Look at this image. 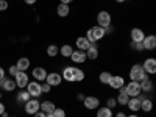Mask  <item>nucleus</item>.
<instances>
[{
    "label": "nucleus",
    "mask_w": 156,
    "mask_h": 117,
    "mask_svg": "<svg viewBox=\"0 0 156 117\" xmlns=\"http://www.w3.org/2000/svg\"><path fill=\"white\" fill-rule=\"evenodd\" d=\"M105 28L98 27V25H94V27H90L87 31H86V37L90 44H97L98 41H101L103 37H105Z\"/></svg>",
    "instance_id": "nucleus-1"
},
{
    "label": "nucleus",
    "mask_w": 156,
    "mask_h": 117,
    "mask_svg": "<svg viewBox=\"0 0 156 117\" xmlns=\"http://www.w3.org/2000/svg\"><path fill=\"white\" fill-rule=\"evenodd\" d=\"M128 76H129V80H131V81H140L142 78L147 76V73H145L144 69H142V64H133V66L129 67Z\"/></svg>",
    "instance_id": "nucleus-2"
},
{
    "label": "nucleus",
    "mask_w": 156,
    "mask_h": 117,
    "mask_svg": "<svg viewBox=\"0 0 156 117\" xmlns=\"http://www.w3.org/2000/svg\"><path fill=\"white\" fill-rule=\"evenodd\" d=\"M112 23V16H111V12L106 11V9H101L97 12V25L101 28H106L109 27V25Z\"/></svg>",
    "instance_id": "nucleus-3"
},
{
    "label": "nucleus",
    "mask_w": 156,
    "mask_h": 117,
    "mask_svg": "<svg viewBox=\"0 0 156 117\" xmlns=\"http://www.w3.org/2000/svg\"><path fill=\"white\" fill-rule=\"evenodd\" d=\"M123 90H125V94H126L128 97H137V95L142 94L139 81H131V80H129L128 83H125Z\"/></svg>",
    "instance_id": "nucleus-4"
},
{
    "label": "nucleus",
    "mask_w": 156,
    "mask_h": 117,
    "mask_svg": "<svg viewBox=\"0 0 156 117\" xmlns=\"http://www.w3.org/2000/svg\"><path fill=\"white\" fill-rule=\"evenodd\" d=\"M45 81H47V84H50L51 87H59V86L62 84V76H61V73H58V72H50V73H47Z\"/></svg>",
    "instance_id": "nucleus-5"
},
{
    "label": "nucleus",
    "mask_w": 156,
    "mask_h": 117,
    "mask_svg": "<svg viewBox=\"0 0 156 117\" xmlns=\"http://www.w3.org/2000/svg\"><path fill=\"white\" fill-rule=\"evenodd\" d=\"M83 105H84L86 109L94 111V109H97V108L100 106V100H98V97H95V95H84Z\"/></svg>",
    "instance_id": "nucleus-6"
},
{
    "label": "nucleus",
    "mask_w": 156,
    "mask_h": 117,
    "mask_svg": "<svg viewBox=\"0 0 156 117\" xmlns=\"http://www.w3.org/2000/svg\"><path fill=\"white\" fill-rule=\"evenodd\" d=\"M25 89H27V92H28L30 97H33V98H37L39 95L42 94V90H41V83H39V81H34V80L30 81Z\"/></svg>",
    "instance_id": "nucleus-7"
},
{
    "label": "nucleus",
    "mask_w": 156,
    "mask_h": 117,
    "mask_svg": "<svg viewBox=\"0 0 156 117\" xmlns=\"http://www.w3.org/2000/svg\"><path fill=\"white\" fill-rule=\"evenodd\" d=\"M39 108H41V101H39L37 98H30L27 103H25V112L30 114V115H34Z\"/></svg>",
    "instance_id": "nucleus-8"
},
{
    "label": "nucleus",
    "mask_w": 156,
    "mask_h": 117,
    "mask_svg": "<svg viewBox=\"0 0 156 117\" xmlns=\"http://www.w3.org/2000/svg\"><path fill=\"white\" fill-rule=\"evenodd\" d=\"M76 69L75 66H67V67H64L62 72H61V76H62V80H66L67 83H73L75 81V73H76Z\"/></svg>",
    "instance_id": "nucleus-9"
},
{
    "label": "nucleus",
    "mask_w": 156,
    "mask_h": 117,
    "mask_svg": "<svg viewBox=\"0 0 156 117\" xmlns=\"http://www.w3.org/2000/svg\"><path fill=\"white\" fill-rule=\"evenodd\" d=\"M142 69L145 70L147 75H154L156 73V58H153V56L147 58L142 62Z\"/></svg>",
    "instance_id": "nucleus-10"
},
{
    "label": "nucleus",
    "mask_w": 156,
    "mask_h": 117,
    "mask_svg": "<svg viewBox=\"0 0 156 117\" xmlns=\"http://www.w3.org/2000/svg\"><path fill=\"white\" fill-rule=\"evenodd\" d=\"M142 45H144V51L156 50V36L154 34H145L144 41H142Z\"/></svg>",
    "instance_id": "nucleus-11"
},
{
    "label": "nucleus",
    "mask_w": 156,
    "mask_h": 117,
    "mask_svg": "<svg viewBox=\"0 0 156 117\" xmlns=\"http://www.w3.org/2000/svg\"><path fill=\"white\" fill-rule=\"evenodd\" d=\"M108 86H109L111 89H114V90H119L120 87L125 86V78H123L122 75H112L111 80H109V83H108Z\"/></svg>",
    "instance_id": "nucleus-12"
},
{
    "label": "nucleus",
    "mask_w": 156,
    "mask_h": 117,
    "mask_svg": "<svg viewBox=\"0 0 156 117\" xmlns=\"http://www.w3.org/2000/svg\"><path fill=\"white\" fill-rule=\"evenodd\" d=\"M139 84H140V90H142L145 95L150 94V92H153V89H154V84H153V81L150 80V75H147L145 78H142V80L139 81Z\"/></svg>",
    "instance_id": "nucleus-13"
},
{
    "label": "nucleus",
    "mask_w": 156,
    "mask_h": 117,
    "mask_svg": "<svg viewBox=\"0 0 156 117\" xmlns=\"http://www.w3.org/2000/svg\"><path fill=\"white\" fill-rule=\"evenodd\" d=\"M14 81H16V86L20 87V89H25L27 84L30 83V78L25 72H17V75L14 76Z\"/></svg>",
    "instance_id": "nucleus-14"
},
{
    "label": "nucleus",
    "mask_w": 156,
    "mask_h": 117,
    "mask_svg": "<svg viewBox=\"0 0 156 117\" xmlns=\"http://www.w3.org/2000/svg\"><path fill=\"white\" fill-rule=\"evenodd\" d=\"M70 59H72V62H73V64H84V62L87 61V58H86V53H84L83 50H78V48L72 51Z\"/></svg>",
    "instance_id": "nucleus-15"
},
{
    "label": "nucleus",
    "mask_w": 156,
    "mask_h": 117,
    "mask_svg": "<svg viewBox=\"0 0 156 117\" xmlns=\"http://www.w3.org/2000/svg\"><path fill=\"white\" fill-rule=\"evenodd\" d=\"M129 37H131V42H142L144 41V37H145V33L142 28H131V31H129Z\"/></svg>",
    "instance_id": "nucleus-16"
},
{
    "label": "nucleus",
    "mask_w": 156,
    "mask_h": 117,
    "mask_svg": "<svg viewBox=\"0 0 156 117\" xmlns=\"http://www.w3.org/2000/svg\"><path fill=\"white\" fill-rule=\"evenodd\" d=\"M31 75H33V78H34V81H45V78H47V70L44 69V67H34L33 70H31Z\"/></svg>",
    "instance_id": "nucleus-17"
},
{
    "label": "nucleus",
    "mask_w": 156,
    "mask_h": 117,
    "mask_svg": "<svg viewBox=\"0 0 156 117\" xmlns=\"http://www.w3.org/2000/svg\"><path fill=\"white\" fill-rule=\"evenodd\" d=\"M84 53H86V58H87V59H90V61H95V59L98 58V55H100L98 45H97V44H90V45H89V48L84 51Z\"/></svg>",
    "instance_id": "nucleus-18"
},
{
    "label": "nucleus",
    "mask_w": 156,
    "mask_h": 117,
    "mask_svg": "<svg viewBox=\"0 0 156 117\" xmlns=\"http://www.w3.org/2000/svg\"><path fill=\"white\" fill-rule=\"evenodd\" d=\"M0 87H2L3 90H6V92H12L17 86H16V81L11 80V78H3V80H0Z\"/></svg>",
    "instance_id": "nucleus-19"
},
{
    "label": "nucleus",
    "mask_w": 156,
    "mask_h": 117,
    "mask_svg": "<svg viewBox=\"0 0 156 117\" xmlns=\"http://www.w3.org/2000/svg\"><path fill=\"white\" fill-rule=\"evenodd\" d=\"M126 106L131 112H139L140 111V98L139 97H129Z\"/></svg>",
    "instance_id": "nucleus-20"
},
{
    "label": "nucleus",
    "mask_w": 156,
    "mask_h": 117,
    "mask_svg": "<svg viewBox=\"0 0 156 117\" xmlns=\"http://www.w3.org/2000/svg\"><path fill=\"white\" fill-rule=\"evenodd\" d=\"M89 45H90V42L87 41V37H86V36H78V37L75 39V47H76L78 50L86 51V50L89 48Z\"/></svg>",
    "instance_id": "nucleus-21"
},
{
    "label": "nucleus",
    "mask_w": 156,
    "mask_h": 117,
    "mask_svg": "<svg viewBox=\"0 0 156 117\" xmlns=\"http://www.w3.org/2000/svg\"><path fill=\"white\" fill-rule=\"evenodd\" d=\"M153 109V100L148 98L147 95L140 100V111H144V112H151Z\"/></svg>",
    "instance_id": "nucleus-22"
},
{
    "label": "nucleus",
    "mask_w": 156,
    "mask_h": 117,
    "mask_svg": "<svg viewBox=\"0 0 156 117\" xmlns=\"http://www.w3.org/2000/svg\"><path fill=\"white\" fill-rule=\"evenodd\" d=\"M16 67L19 69V72H25V70H28V69H30V59H28V58H25V56L19 58V59H17V62H16Z\"/></svg>",
    "instance_id": "nucleus-23"
},
{
    "label": "nucleus",
    "mask_w": 156,
    "mask_h": 117,
    "mask_svg": "<svg viewBox=\"0 0 156 117\" xmlns=\"http://www.w3.org/2000/svg\"><path fill=\"white\" fill-rule=\"evenodd\" d=\"M55 103L53 101H50V100H45V101H42L41 103V108H39V109H41L42 112H45V114H51V112H53L55 111Z\"/></svg>",
    "instance_id": "nucleus-24"
},
{
    "label": "nucleus",
    "mask_w": 156,
    "mask_h": 117,
    "mask_svg": "<svg viewBox=\"0 0 156 117\" xmlns=\"http://www.w3.org/2000/svg\"><path fill=\"white\" fill-rule=\"evenodd\" d=\"M128 100H129V97H128V95L125 94L123 87H120V89H119V95L115 97V101H117V105H120V106H126Z\"/></svg>",
    "instance_id": "nucleus-25"
},
{
    "label": "nucleus",
    "mask_w": 156,
    "mask_h": 117,
    "mask_svg": "<svg viewBox=\"0 0 156 117\" xmlns=\"http://www.w3.org/2000/svg\"><path fill=\"white\" fill-rule=\"evenodd\" d=\"M56 14L59 17H67L70 14V6L69 5H64V3H59L56 6Z\"/></svg>",
    "instance_id": "nucleus-26"
},
{
    "label": "nucleus",
    "mask_w": 156,
    "mask_h": 117,
    "mask_svg": "<svg viewBox=\"0 0 156 117\" xmlns=\"http://www.w3.org/2000/svg\"><path fill=\"white\" fill-rule=\"evenodd\" d=\"M72 51H73V47H72L70 44H64V45L59 47V55H61L62 58H70Z\"/></svg>",
    "instance_id": "nucleus-27"
},
{
    "label": "nucleus",
    "mask_w": 156,
    "mask_h": 117,
    "mask_svg": "<svg viewBox=\"0 0 156 117\" xmlns=\"http://www.w3.org/2000/svg\"><path fill=\"white\" fill-rule=\"evenodd\" d=\"M97 117H114V112L108 106H98L97 108Z\"/></svg>",
    "instance_id": "nucleus-28"
},
{
    "label": "nucleus",
    "mask_w": 156,
    "mask_h": 117,
    "mask_svg": "<svg viewBox=\"0 0 156 117\" xmlns=\"http://www.w3.org/2000/svg\"><path fill=\"white\" fill-rule=\"evenodd\" d=\"M111 76H112V73H111L109 70H103V72L98 75V81H100L101 84L108 86V83H109V80H111Z\"/></svg>",
    "instance_id": "nucleus-29"
},
{
    "label": "nucleus",
    "mask_w": 156,
    "mask_h": 117,
    "mask_svg": "<svg viewBox=\"0 0 156 117\" xmlns=\"http://www.w3.org/2000/svg\"><path fill=\"white\" fill-rule=\"evenodd\" d=\"M58 55H59V47H58L56 44H50V45L47 47V56L55 58V56H58Z\"/></svg>",
    "instance_id": "nucleus-30"
},
{
    "label": "nucleus",
    "mask_w": 156,
    "mask_h": 117,
    "mask_svg": "<svg viewBox=\"0 0 156 117\" xmlns=\"http://www.w3.org/2000/svg\"><path fill=\"white\" fill-rule=\"evenodd\" d=\"M30 98H31V97H30V94L27 92V89H22L20 92L17 94V101H19V103H27Z\"/></svg>",
    "instance_id": "nucleus-31"
},
{
    "label": "nucleus",
    "mask_w": 156,
    "mask_h": 117,
    "mask_svg": "<svg viewBox=\"0 0 156 117\" xmlns=\"http://www.w3.org/2000/svg\"><path fill=\"white\" fill-rule=\"evenodd\" d=\"M84 78H86L84 70L76 69V73H75V81H73V83H81V81H84Z\"/></svg>",
    "instance_id": "nucleus-32"
},
{
    "label": "nucleus",
    "mask_w": 156,
    "mask_h": 117,
    "mask_svg": "<svg viewBox=\"0 0 156 117\" xmlns=\"http://www.w3.org/2000/svg\"><path fill=\"white\" fill-rule=\"evenodd\" d=\"M106 106H108L109 109H114V108L117 106V101H115L114 97H108V98H106Z\"/></svg>",
    "instance_id": "nucleus-33"
},
{
    "label": "nucleus",
    "mask_w": 156,
    "mask_h": 117,
    "mask_svg": "<svg viewBox=\"0 0 156 117\" xmlns=\"http://www.w3.org/2000/svg\"><path fill=\"white\" fill-rule=\"evenodd\" d=\"M55 117H67V114H66V111H64L62 108H55V111L51 112Z\"/></svg>",
    "instance_id": "nucleus-34"
},
{
    "label": "nucleus",
    "mask_w": 156,
    "mask_h": 117,
    "mask_svg": "<svg viewBox=\"0 0 156 117\" xmlns=\"http://www.w3.org/2000/svg\"><path fill=\"white\" fill-rule=\"evenodd\" d=\"M131 48L136 50V51H144V45H142V42H131Z\"/></svg>",
    "instance_id": "nucleus-35"
},
{
    "label": "nucleus",
    "mask_w": 156,
    "mask_h": 117,
    "mask_svg": "<svg viewBox=\"0 0 156 117\" xmlns=\"http://www.w3.org/2000/svg\"><path fill=\"white\" fill-rule=\"evenodd\" d=\"M17 72H19V69L16 67V64H14V66H9V69H8L9 76H16V75H17Z\"/></svg>",
    "instance_id": "nucleus-36"
},
{
    "label": "nucleus",
    "mask_w": 156,
    "mask_h": 117,
    "mask_svg": "<svg viewBox=\"0 0 156 117\" xmlns=\"http://www.w3.org/2000/svg\"><path fill=\"white\" fill-rule=\"evenodd\" d=\"M41 90H42V94H48L50 90H51V86L47 84V83H44V84H41Z\"/></svg>",
    "instance_id": "nucleus-37"
},
{
    "label": "nucleus",
    "mask_w": 156,
    "mask_h": 117,
    "mask_svg": "<svg viewBox=\"0 0 156 117\" xmlns=\"http://www.w3.org/2000/svg\"><path fill=\"white\" fill-rule=\"evenodd\" d=\"M9 6V3L6 2V0H0V11H6Z\"/></svg>",
    "instance_id": "nucleus-38"
},
{
    "label": "nucleus",
    "mask_w": 156,
    "mask_h": 117,
    "mask_svg": "<svg viewBox=\"0 0 156 117\" xmlns=\"http://www.w3.org/2000/svg\"><path fill=\"white\" fill-rule=\"evenodd\" d=\"M112 33H114V27H112V23H111L109 27L105 28V34H112Z\"/></svg>",
    "instance_id": "nucleus-39"
},
{
    "label": "nucleus",
    "mask_w": 156,
    "mask_h": 117,
    "mask_svg": "<svg viewBox=\"0 0 156 117\" xmlns=\"http://www.w3.org/2000/svg\"><path fill=\"white\" fill-rule=\"evenodd\" d=\"M34 117H47V114H45V112H42L41 109H39V111L34 114Z\"/></svg>",
    "instance_id": "nucleus-40"
},
{
    "label": "nucleus",
    "mask_w": 156,
    "mask_h": 117,
    "mask_svg": "<svg viewBox=\"0 0 156 117\" xmlns=\"http://www.w3.org/2000/svg\"><path fill=\"white\" fill-rule=\"evenodd\" d=\"M5 75H6L5 69H3V67H0V80H3V78H5Z\"/></svg>",
    "instance_id": "nucleus-41"
},
{
    "label": "nucleus",
    "mask_w": 156,
    "mask_h": 117,
    "mask_svg": "<svg viewBox=\"0 0 156 117\" xmlns=\"http://www.w3.org/2000/svg\"><path fill=\"white\" fill-rule=\"evenodd\" d=\"M5 109H6V108H5V105H3L2 101H0V115H2V114L5 112Z\"/></svg>",
    "instance_id": "nucleus-42"
},
{
    "label": "nucleus",
    "mask_w": 156,
    "mask_h": 117,
    "mask_svg": "<svg viewBox=\"0 0 156 117\" xmlns=\"http://www.w3.org/2000/svg\"><path fill=\"white\" fill-rule=\"evenodd\" d=\"M73 0H59V3H64V5H70Z\"/></svg>",
    "instance_id": "nucleus-43"
},
{
    "label": "nucleus",
    "mask_w": 156,
    "mask_h": 117,
    "mask_svg": "<svg viewBox=\"0 0 156 117\" xmlns=\"http://www.w3.org/2000/svg\"><path fill=\"white\" fill-rule=\"evenodd\" d=\"M76 98L80 100V101H83V100H84V94H81V92H80V94H76Z\"/></svg>",
    "instance_id": "nucleus-44"
},
{
    "label": "nucleus",
    "mask_w": 156,
    "mask_h": 117,
    "mask_svg": "<svg viewBox=\"0 0 156 117\" xmlns=\"http://www.w3.org/2000/svg\"><path fill=\"white\" fill-rule=\"evenodd\" d=\"M23 2L27 3V5H34V3H36V0H23Z\"/></svg>",
    "instance_id": "nucleus-45"
},
{
    "label": "nucleus",
    "mask_w": 156,
    "mask_h": 117,
    "mask_svg": "<svg viewBox=\"0 0 156 117\" xmlns=\"http://www.w3.org/2000/svg\"><path fill=\"white\" fill-rule=\"evenodd\" d=\"M115 117H126V114H125L123 111H120V112H117V114H115Z\"/></svg>",
    "instance_id": "nucleus-46"
},
{
    "label": "nucleus",
    "mask_w": 156,
    "mask_h": 117,
    "mask_svg": "<svg viewBox=\"0 0 156 117\" xmlns=\"http://www.w3.org/2000/svg\"><path fill=\"white\" fill-rule=\"evenodd\" d=\"M126 117H139V115H137V112H131V114L126 115Z\"/></svg>",
    "instance_id": "nucleus-47"
},
{
    "label": "nucleus",
    "mask_w": 156,
    "mask_h": 117,
    "mask_svg": "<svg viewBox=\"0 0 156 117\" xmlns=\"http://www.w3.org/2000/svg\"><path fill=\"white\" fill-rule=\"evenodd\" d=\"M115 2H117V3H125L126 0H115Z\"/></svg>",
    "instance_id": "nucleus-48"
},
{
    "label": "nucleus",
    "mask_w": 156,
    "mask_h": 117,
    "mask_svg": "<svg viewBox=\"0 0 156 117\" xmlns=\"http://www.w3.org/2000/svg\"><path fill=\"white\" fill-rule=\"evenodd\" d=\"M0 117H8V112H6V111H5V112H3V114H2V115H0Z\"/></svg>",
    "instance_id": "nucleus-49"
},
{
    "label": "nucleus",
    "mask_w": 156,
    "mask_h": 117,
    "mask_svg": "<svg viewBox=\"0 0 156 117\" xmlns=\"http://www.w3.org/2000/svg\"><path fill=\"white\" fill-rule=\"evenodd\" d=\"M47 117H55L53 114H47Z\"/></svg>",
    "instance_id": "nucleus-50"
},
{
    "label": "nucleus",
    "mask_w": 156,
    "mask_h": 117,
    "mask_svg": "<svg viewBox=\"0 0 156 117\" xmlns=\"http://www.w3.org/2000/svg\"><path fill=\"white\" fill-rule=\"evenodd\" d=\"M0 100H2V94H0Z\"/></svg>",
    "instance_id": "nucleus-51"
},
{
    "label": "nucleus",
    "mask_w": 156,
    "mask_h": 117,
    "mask_svg": "<svg viewBox=\"0 0 156 117\" xmlns=\"http://www.w3.org/2000/svg\"><path fill=\"white\" fill-rule=\"evenodd\" d=\"M12 117H16V115H12Z\"/></svg>",
    "instance_id": "nucleus-52"
}]
</instances>
